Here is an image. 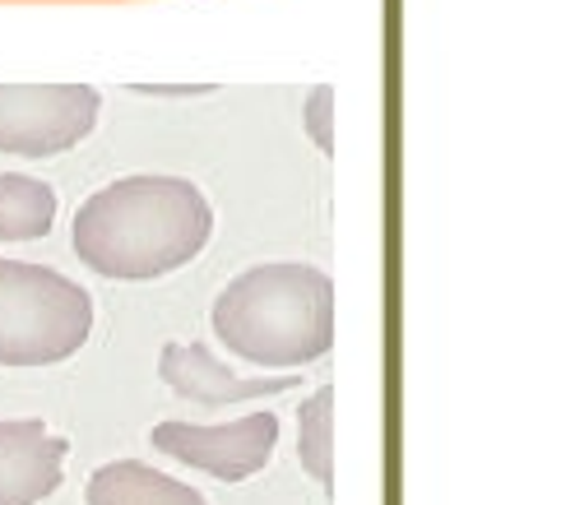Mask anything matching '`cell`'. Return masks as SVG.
I'll use <instances>...</instances> for the list:
<instances>
[{
	"label": "cell",
	"instance_id": "cell-9",
	"mask_svg": "<svg viewBox=\"0 0 561 505\" xmlns=\"http://www.w3.org/2000/svg\"><path fill=\"white\" fill-rule=\"evenodd\" d=\"M56 223V191L24 172H0V241H37Z\"/></svg>",
	"mask_w": 561,
	"mask_h": 505
},
{
	"label": "cell",
	"instance_id": "cell-4",
	"mask_svg": "<svg viewBox=\"0 0 561 505\" xmlns=\"http://www.w3.org/2000/svg\"><path fill=\"white\" fill-rule=\"evenodd\" d=\"M103 93L89 84H0V153L56 158L98 130Z\"/></svg>",
	"mask_w": 561,
	"mask_h": 505
},
{
	"label": "cell",
	"instance_id": "cell-2",
	"mask_svg": "<svg viewBox=\"0 0 561 505\" xmlns=\"http://www.w3.org/2000/svg\"><path fill=\"white\" fill-rule=\"evenodd\" d=\"M214 334L247 367L302 371L334 348V278L302 260L242 269L214 301Z\"/></svg>",
	"mask_w": 561,
	"mask_h": 505
},
{
	"label": "cell",
	"instance_id": "cell-5",
	"mask_svg": "<svg viewBox=\"0 0 561 505\" xmlns=\"http://www.w3.org/2000/svg\"><path fill=\"white\" fill-rule=\"evenodd\" d=\"M153 450L176 463L209 473L218 482H247L270 463L278 446V417L274 413H247L237 422H218V427H199V422H158Z\"/></svg>",
	"mask_w": 561,
	"mask_h": 505
},
{
	"label": "cell",
	"instance_id": "cell-3",
	"mask_svg": "<svg viewBox=\"0 0 561 505\" xmlns=\"http://www.w3.org/2000/svg\"><path fill=\"white\" fill-rule=\"evenodd\" d=\"M93 334V297L28 260H0V367H56Z\"/></svg>",
	"mask_w": 561,
	"mask_h": 505
},
{
	"label": "cell",
	"instance_id": "cell-8",
	"mask_svg": "<svg viewBox=\"0 0 561 505\" xmlns=\"http://www.w3.org/2000/svg\"><path fill=\"white\" fill-rule=\"evenodd\" d=\"M84 505H209L195 487L135 459H112L89 473Z\"/></svg>",
	"mask_w": 561,
	"mask_h": 505
},
{
	"label": "cell",
	"instance_id": "cell-6",
	"mask_svg": "<svg viewBox=\"0 0 561 505\" xmlns=\"http://www.w3.org/2000/svg\"><path fill=\"white\" fill-rule=\"evenodd\" d=\"M158 376L172 394H182L205 409H228V403H247V399H265V394H284V390H302L297 371H278V376H237L218 361L205 343H163L158 353Z\"/></svg>",
	"mask_w": 561,
	"mask_h": 505
},
{
	"label": "cell",
	"instance_id": "cell-7",
	"mask_svg": "<svg viewBox=\"0 0 561 505\" xmlns=\"http://www.w3.org/2000/svg\"><path fill=\"white\" fill-rule=\"evenodd\" d=\"M70 440L47 422H0V505H37L66 478Z\"/></svg>",
	"mask_w": 561,
	"mask_h": 505
},
{
	"label": "cell",
	"instance_id": "cell-11",
	"mask_svg": "<svg viewBox=\"0 0 561 505\" xmlns=\"http://www.w3.org/2000/svg\"><path fill=\"white\" fill-rule=\"evenodd\" d=\"M302 126H307V139L311 145L334 158V89L320 84L307 93V107H302Z\"/></svg>",
	"mask_w": 561,
	"mask_h": 505
},
{
	"label": "cell",
	"instance_id": "cell-1",
	"mask_svg": "<svg viewBox=\"0 0 561 505\" xmlns=\"http://www.w3.org/2000/svg\"><path fill=\"white\" fill-rule=\"evenodd\" d=\"M214 205L186 176L139 172L112 186L93 191L75 209L70 241L75 255L98 274L116 283H149L209 246Z\"/></svg>",
	"mask_w": 561,
	"mask_h": 505
},
{
	"label": "cell",
	"instance_id": "cell-10",
	"mask_svg": "<svg viewBox=\"0 0 561 505\" xmlns=\"http://www.w3.org/2000/svg\"><path fill=\"white\" fill-rule=\"evenodd\" d=\"M297 459L320 492L334 496V386H320L297 409Z\"/></svg>",
	"mask_w": 561,
	"mask_h": 505
}]
</instances>
